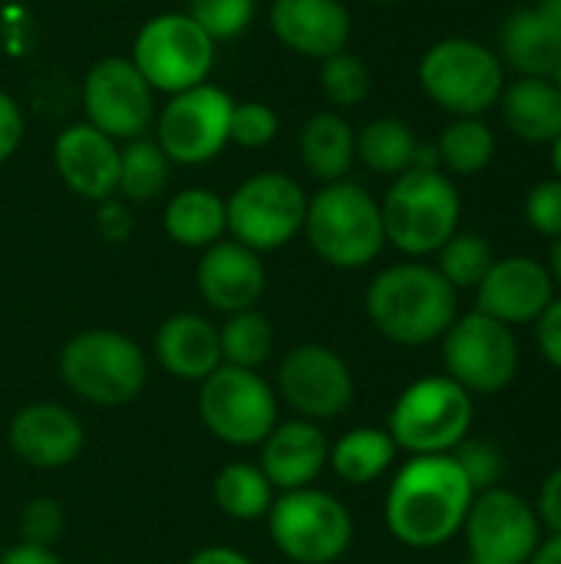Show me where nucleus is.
I'll return each mask as SVG.
<instances>
[{
    "mask_svg": "<svg viewBox=\"0 0 561 564\" xmlns=\"http://www.w3.org/2000/svg\"><path fill=\"white\" fill-rule=\"evenodd\" d=\"M155 360L175 380L202 383L222 367L218 327L202 314H172L155 334Z\"/></svg>",
    "mask_w": 561,
    "mask_h": 564,
    "instance_id": "nucleus-23",
    "label": "nucleus"
},
{
    "mask_svg": "<svg viewBox=\"0 0 561 564\" xmlns=\"http://www.w3.org/2000/svg\"><path fill=\"white\" fill-rule=\"evenodd\" d=\"M265 519L274 549L294 564H334L354 542L347 506L314 486L281 492Z\"/></svg>",
    "mask_w": 561,
    "mask_h": 564,
    "instance_id": "nucleus-8",
    "label": "nucleus"
},
{
    "mask_svg": "<svg viewBox=\"0 0 561 564\" xmlns=\"http://www.w3.org/2000/svg\"><path fill=\"white\" fill-rule=\"evenodd\" d=\"M443 364L446 377L466 393H499L516 380L519 344L513 327L473 311L443 334Z\"/></svg>",
    "mask_w": 561,
    "mask_h": 564,
    "instance_id": "nucleus-13",
    "label": "nucleus"
},
{
    "mask_svg": "<svg viewBox=\"0 0 561 564\" xmlns=\"http://www.w3.org/2000/svg\"><path fill=\"white\" fill-rule=\"evenodd\" d=\"M370 3H400V0H370Z\"/></svg>",
    "mask_w": 561,
    "mask_h": 564,
    "instance_id": "nucleus-52",
    "label": "nucleus"
},
{
    "mask_svg": "<svg viewBox=\"0 0 561 564\" xmlns=\"http://www.w3.org/2000/svg\"><path fill=\"white\" fill-rule=\"evenodd\" d=\"M433 145L446 175H479L496 159V135L479 116L453 119Z\"/></svg>",
    "mask_w": 561,
    "mask_h": 564,
    "instance_id": "nucleus-31",
    "label": "nucleus"
},
{
    "mask_svg": "<svg viewBox=\"0 0 561 564\" xmlns=\"http://www.w3.org/2000/svg\"><path fill=\"white\" fill-rule=\"evenodd\" d=\"M370 324L400 347H427L443 340L456 321V291L450 281L420 261L384 268L367 288Z\"/></svg>",
    "mask_w": 561,
    "mask_h": 564,
    "instance_id": "nucleus-2",
    "label": "nucleus"
},
{
    "mask_svg": "<svg viewBox=\"0 0 561 564\" xmlns=\"http://www.w3.org/2000/svg\"><path fill=\"white\" fill-rule=\"evenodd\" d=\"M169 159L152 139H129L126 149H119V182L116 192L129 202H152L169 185Z\"/></svg>",
    "mask_w": 561,
    "mask_h": 564,
    "instance_id": "nucleus-33",
    "label": "nucleus"
},
{
    "mask_svg": "<svg viewBox=\"0 0 561 564\" xmlns=\"http://www.w3.org/2000/svg\"><path fill=\"white\" fill-rule=\"evenodd\" d=\"M274 393L298 413V420L327 423L354 403V373L337 350L324 344H301L278 364Z\"/></svg>",
    "mask_w": 561,
    "mask_h": 564,
    "instance_id": "nucleus-14",
    "label": "nucleus"
},
{
    "mask_svg": "<svg viewBox=\"0 0 561 564\" xmlns=\"http://www.w3.org/2000/svg\"><path fill=\"white\" fill-rule=\"evenodd\" d=\"M231 109L235 99L212 83L175 93L155 116V142L169 162L205 165L228 145Z\"/></svg>",
    "mask_w": 561,
    "mask_h": 564,
    "instance_id": "nucleus-12",
    "label": "nucleus"
},
{
    "mask_svg": "<svg viewBox=\"0 0 561 564\" xmlns=\"http://www.w3.org/2000/svg\"><path fill=\"white\" fill-rule=\"evenodd\" d=\"M308 245L331 268H367L387 245L380 202L360 182H327L308 198L304 228Z\"/></svg>",
    "mask_w": 561,
    "mask_h": 564,
    "instance_id": "nucleus-3",
    "label": "nucleus"
},
{
    "mask_svg": "<svg viewBox=\"0 0 561 564\" xmlns=\"http://www.w3.org/2000/svg\"><path fill=\"white\" fill-rule=\"evenodd\" d=\"M450 456L456 459V466H460L463 476L470 479L473 492H486V489H496V486H499L506 463H503V453H499L493 443H486V440H470V436H466Z\"/></svg>",
    "mask_w": 561,
    "mask_h": 564,
    "instance_id": "nucleus-37",
    "label": "nucleus"
},
{
    "mask_svg": "<svg viewBox=\"0 0 561 564\" xmlns=\"http://www.w3.org/2000/svg\"><path fill=\"white\" fill-rule=\"evenodd\" d=\"M258 0H188V17L218 43L235 40L255 20Z\"/></svg>",
    "mask_w": 561,
    "mask_h": 564,
    "instance_id": "nucleus-36",
    "label": "nucleus"
},
{
    "mask_svg": "<svg viewBox=\"0 0 561 564\" xmlns=\"http://www.w3.org/2000/svg\"><path fill=\"white\" fill-rule=\"evenodd\" d=\"M327 456H331V443L317 423L288 420L278 423L261 443L258 466L274 492H294V489H311L321 479V473L327 469Z\"/></svg>",
    "mask_w": 561,
    "mask_h": 564,
    "instance_id": "nucleus-22",
    "label": "nucleus"
},
{
    "mask_svg": "<svg viewBox=\"0 0 561 564\" xmlns=\"http://www.w3.org/2000/svg\"><path fill=\"white\" fill-rule=\"evenodd\" d=\"M83 106L86 122L109 139H139L155 119L152 86L126 56H106L86 73Z\"/></svg>",
    "mask_w": 561,
    "mask_h": 564,
    "instance_id": "nucleus-16",
    "label": "nucleus"
},
{
    "mask_svg": "<svg viewBox=\"0 0 561 564\" xmlns=\"http://www.w3.org/2000/svg\"><path fill=\"white\" fill-rule=\"evenodd\" d=\"M463 529L470 564H529L539 549L542 522L526 499L496 486L476 492Z\"/></svg>",
    "mask_w": 561,
    "mask_h": 564,
    "instance_id": "nucleus-15",
    "label": "nucleus"
},
{
    "mask_svg": "<svg viewBox=\"0 0 561 564\" xmlns=\"http://www.w3.org/2000/svg\"><path fill=\"white\" fill-rule=\"evenodd\" d=\"M218 344H222L225 367L261 370L274 350V327L258 307L238 311V314H228L225 324L218 327Z\"/></svg>",
    "mask_w": 561,
    "mask_h": 564,
    "instance_id": "nucleus-32",
    "label": "nucleus"
},
{
    "mask_svg": "<svg viewBox=\"0 0 561 564\" xmlns=\"http://www.w3.org/2000/svg\"><path fill=\"white\" fill-rule=\"evenodd\" d=\"M417 76L423 93L453 119H483V112L499 106V96L506 89V66L499 53L470 36L436 40L420 56Z\"/></svg>",
    "mask_w": 561,
    "mask_h": 564,
    "instance_id": "nucleus-6",
    "label": "nucleus"
},
{
    "mask_svg": "<svg viewBox=\"0 0 561 564\" xmlns=\"http://www.w3.org/2000/svg\"><path fill=\"white\" fill-rule=\"evenodd\" d=\"M301 159L314 178L341 182L357 159L354 126L341 112H314L301 129Z\"/></svg>",
    "mask_w": 561,
    "mask_h": 564,
    "instance_id": "nucleus-26",
    "label": "nucleus"
},
{
    "mask_svg": "<svg viewBox=\"0 0 561 564\" xmlns=\"http://www.w3.org/2000/svg\"><path fill=\"white\" fill-rule=\"evenodd\" d=\"M526 221L546 238H561V178H546L526 195Z\"/></svg>",
    "mask_w": 561,
    "mask_h": 564,
    "instance_id": "nucleus-40",
    "label": "nucleus"
},
{
    "mask_svg": "<svg viewBox=\"0 0 561 564\" xmlns=\"http://www.w3.org/2000/svg\"><path fill=\"white\" fill-rule=\"evenodd\" d=\"M195 284L202 301L218 311V314H238L258 307L268 274L261 264V254L238 245V241H215L212 248L202 251Z\"/></svg>",
    "mask_w": 561,
    "mask_h": 564,
    "instance_id": "nucleus-19",
    "label": "nucleus"
},
{
    "mask_svg": "<svg viewBox=\"0 0 561 564\" xmlns=\"http://www.w3.org/2000/svg\"><path fill=\"white\" fill-rule=\"evenodd\" d=\"M380 215L384 235L397 251L427 258L460 231L463 202L443 169H410L390 185L380 202Z\"/></svg>",
    "mask_w": 561,
    "mask_h": 564,
    "instance_id": "nucleus-5",
    "label": "nucleus"
},
{
    "mask_svg": "<svg viewBox=\"0 0 561 564\" xmlns=\"http://www.w3.org/2000/svg\"><path fill=\"white\" fill-rule=\"evenodd\" d=\"M53 165L69 192L89 202H106L119 182L116 139L103 135L89 122L63 129L53 142Z\"/></svg>",
    "mask_w": 561,
    "mask_h": 564,
    "instance_id": "nucleus-21",
    "label": "nucleus"
},
{
    "mask_svg": "<svg viewBox=\"0 0 561 564\" xmlns=\"http://www.w3.org/2000/svg\"><path fill=\"white\" fill-rule=\"evenodd\" d=\"M0 564H63V558L53 549H36V545H13L0 555Z\"/></svg>",
    "mask_w": 561,
    "mask_h": 564,
    "instance_id": "nucleus-45",
    "label": "nucleus"
},
{
    "mask_svg": "<svg viewBox=\"0 0 561 564\" xmlns=\"http://www.w3.org/2000/svg\"><path fill=\"white\" fill-rule=\"evenodd\" d=\"M436 254H440L436 271L450 281L453 291L479 288V281L486 278V271L496 261L493 245L483 235H476V231H456Z\"/></svg>",
    "mask_w": 561,
    "mask_h": 564,
    "instance_id": "nucleus-34",
    "label": "nucleus"
},
{
    "mask_svg": "<svg viewBox=\"0 0 561 564\" xmlns=\"http://www.w3.org/2000/svg\"><path fill=\"white\" fill-rule=\"evenodd\" d=\"M473 426V393L450 377L410 383L390 410L387 433L410 456H450Z\"/></svg>",
    "mask_w": 561,
    "mask_h": 564,
    "instance_id": "nucleus-7",
    "label": "nucleus"
},
{
    "mask_svg": "<svg viewBox=\"0 0 561 564\" xmlns=\"http://www.w3.org/2000/svg\"><path fill=\"white\" fill-rule=\"evenodd\" d=\"M129 228H132V221H129L126 208L106 198L103 208H99V231H103L109 241H122V238L129 235Z\"/></svg>",
    "mask_w": 561,
    "mask_h": 564,
    "instance_id": "nucleus-44",
    "label": "nucleus"
},
{
    "mask_svg": "<svg viewBox=\"0 0 561 564\" xmlns=\"http://www.w3.org/2000/svg\"><path fill=\"white\" fill-rule=\"evenodd\" d=\"M225 212L231 241L265 254L284 248L304 228L308 195L284 172H258L231 192Z\"/></svg>",
    "mask_w": 561,
    "mask_h": 564,
    "instance_id": "nucleus-11",
    "label": "nucleus"
},
{
    "mask_svg": "<svg viewBox=\"0 0 561 564\" xmlns=\"http://www.w3.org/2000/svg\"><path fill=\"white\" fill-rule=\"evenodd\" d=\"M60 377L83 403L119 410L142 397L149 360L142 347L109 327L79 330L60 350Z\"/></svg>",
    "mask_w": 561,
    "mask_h": 564,
    "instance_id": "nucleus-4",
    "label": "nucleus"
},
{
    "mask_svg": "<svg viewBox=\"0 0 561 564\" xmlns=\"http://www.w3.org/2000/svg\"><path fill=\"white\" fill-rule=\"evenodd\" d=\"M499 59L519 76H552L561 59V40L536 7H519L499 26Z\"/></svg>",
    "mask_w": 561,
    "mask_h": 564,
    "instance_id": "nucleus-25",
    "label": "nucleus"
},
{
    "mask_svg": "<svg viewBox=\"0 0 561 564\" xmlns=\"http://www.w3.org/2000/svg\"><path fill=\"white\" fill-rule=\"evenodd\" d=\"M552 83H555V89L561 93V59H559V66H555V73H552Z\"/></svg>",
    "mask_w": 561,
    "mask_h": 564,
    "instance_id": "nucleus-51",
    "label": "nucleus"
},
{
    "mask_svg": "<svg viewBox=\"0 0 561 564\" xmlns=\"http://www.w3.org/2000/svg\"><path fill=\"white\" fill-rule=\"evenodd\" d=\"M185 564H255L248 555H241L238 549H228V545H208V549H198Z\"/></svg>",
    "mask_w": 561,
    "mask_h": 564,
    "instance_id": "nucleus-46",
    "label": "nucleus"
},
{
    "mask_svg": "<svg viewBox=\"0 0 561 564\" xmlns=\"http://www.w3.org/2000/svg\"><path fill=\"white\" fill-rule=\"evenodd\" d=\"M552 301H555V284L549 268L522 254L493 261V268L476 288V311L506 327L536 324Z\"/></svg>",
    "mask_w": 561,
    "mask_h": 564,
    "instance_id": "nucleus-17",
    "label": "nucleus"
},
{
    "mask_svg": "<svg viewBox=\"0 0 561 564\" xmlns=\"http://www.w3.org/2000/svg\"><path fill=\"white\" fill-rule=\"evenodd\" d=\"M552 145V169H555V178H561V132L549 142Z\"/></svg>",
    "mask_w": 561,
    "mask_h": 564,
    "instance_id": "nucleus-50",
    "label": "nucleus"
},
{
    "mask_svg": "<svg viewBox=\"0 0 561 564\" xmlns=\"http://www.w3.org/2000/svg\"><path fill=\"white\" fill-rule=\"evenodd\" d=\"M0 555H3V549H0Z\"/></svg>",
    "mask_w": 561,
    "mask_h": 564,
    "instance_id": "nucleus-53",
    "label": "nucleus"
},
{
    "mask_svg": "<svg viewBox=\"0 0 561 564\" xmlns=\"http://www.w3.org/2000/svg\"><path fill=\"white\" fill-rule=\"evenodd\" d=\"M23 139V112L13 96L0 93V165L17 152Z\"/></svg>",
    "mask_w": 561,
    "mask_h": 564,
    "instance_id": "nucleus-42",
    "label": "nucleus"
},
{
    "mask_svg": "<svg viewBox=\"0 0 561 564\" xmlns=\"http://www.w3.org/2000/svg\"><path fill=\"white\" fill-rule=\"evenodd\" d=\"M278 135V116L265 102H235L231 109V126H228V142H238L245 149H261L274 142Z\"/></svg>",
    "mask_w": 561,
    "mask_h": 564,
    "instance_id": "nucleus-39",
    "label": "nucleus"
},
{
    "mask_svg": "<svg viewBox=\"0 0 561 564\" xmlns=\"http://www.w3.org/2000/svg\"><path fill=\"white\" fill-rule=\"evenodd\" d=\"M321 89L337 109H354L370 96V69L357 53L341 50L321 59Z\"/></svg>",
    "mask_w": 561,
    "mask_h": 564,
    "instance_id": "nucleus-35",
    "label": "nucleus"
},
{
    "mask_svg": "<svg viewBox=\"0 0 561 564\" xmlns=\"http://www.w3.org/2000/svg\"><path fill=\"white\" fill-rule=\"evenodd\" d=\"M165 235L182 245V248H212L215 241H222V235L228 231V212H225V198H218L208 188H185L179 192L162 215Z\"/></svg>",
    "mask_w": 561,
    "mask_h": 564,
    "instance_id": "nucleus-27",
    "label": "nucleus"
},
{
    "mask_svg": "<svg viewBox=\"0 0 561 564\" xmlns=\"http://www.w3.org/2000/svg\"><path fill=\"white\" fill-rule=\"evenodd\" d=\"M476 492L453 456H413L387 489V529L407 549H440L470 516Z\"/></svg>",
    "mask_w": 561,
    "mask_h": 564,
    "instance_id": "nucleus-1",
    "label": "nucleus"
},
{
    "mask_svg": "<svg viewBox=\"0 0 561 564\" xmlns=\"http://www.w3.org/2000/svg\"><path fill=\"white\" fill-rule=\"evenodd\" d=\"M420 139L410 122L397 116L370 119L357 135V159L377 175H403L413 169Z\"/></svg>",
    "mask_w": 561,
    "mask_h": 564,
    "instance_id": "nucleus-29",
    "label": "nucleus"
},
{
    "mask_svg": "<svg viewBox=\"0 0 561 564\" xmlns=\"http://www.w3.org/2000/svg\"><path fill=\"white\" fill-rule=\"evenodd\" d=\"M132 63L152 93H185L208 83L215 40L188 13H159L142 23L132 43Z\"/></svg>",
    "mask_w": 561,
    "mask_h": 564,
    "instance_id": "nucleus-10",
    "label": "nucleus"
},
{
    "mask_svg": "<svg viewBox=\"0 0 561 564\" xmlns=\"http://www.w3.org/2000/svg\"><path fill=\"white\" fill-rule=\"evenodd\" d=\"M529 564H561V535H552L549 542H539Z\"/></svg>",
    "mask_w": 561,
    "mask_h": 564,
    "instance_id": "nucleus-48",
    "label": "nucleus"
},
{
    "mask_svg": "<svg viewBox=\"0 0 561 564\" xmlns=\"http://www.w3.org/2000/svg\"><path fill=\"white\" fill-rule=\"evenodd\" d=\"M506 129L532 145H549L561 132V93L552 76H519L499 96Z\"/></svg>",
    "mask_w": 561,
    "mask_h": 564,
    "instance_id": "nucleus-24",
    "label": "nucleus"
},
{
    "mask_svg": "<svg viewBox=\"0 0 561 564\" xmlns=\"http://www.w3.org/2000/svg\"><path fill=\"white\" fill-rule=\"evenodd\" d=\"M536 337H539L542 357H546L552 367H559L561 370V297H555V301L542 311V317L536 321Z\"/></svg>",
    "mask_w": 561,
    "mask_h": 564,
    "instance_id": "nucleus-41",
    "label": "nucleus"
},
{
    "mask_svg": "<svg viewBox=\"0 0 561 564\" xmlns=\"http://www.w3.org/2000/svg\"><path fill=\"white\" fill-rule=\"evenodd\" d=\"M198 416L225 446H261L278 426V393L258 370L222 364L198 387Z\"/></svg>",
    "mask_w": 561,
    "mask_h": 564,
    "instance_id": "nucleus-9",
    "label": "nucleus"
},
{
    "mask_svg": "<svg viewBox=\"0 0 561 564\" xmlns=\"http://www.w3.org/2000/svg\"><path fill=\"white\" fill-rule=\"evenodd\" d=\"M536 13L549 23V30L561 40V0H536Z\"/></svg>",
    "mask_w": 561,
    "mask_h": 564,
    "instance_id": "nucleus-47",
    "label": "nucleus"
},
{
    "mask_svg": "<svg viewBox=\"0 0 561 564\" xmlns=\"http://www.w3.org/2000/svg\"><path fill=\"white\" fill-rule=\"evenodd\" d=\"M536 516H539V522H542L552 535H561V469H555V473L542 482Z\"/></svg>",
    "mask_w": 561,
    "mask_h": 564,
    "instance_id": "nucleus-43",
    "label": "nucleus"
},
{
    "mask_svg": "<svg viewBox=\"0 0 561 564\" xmlns=\"http://www.w3.org/2000/svg\"><path fill=\"white\" fill-rule=\"evenodd\" d=\"M66 532V512L56 499H30L20 512V539L23 545L53 549Z\"/></svg>",
    "mask_w": 561,
    "mask_h": 564,
    "instance_id": "nucleus-38",
    "label": "nucleus"
},
{
    "mask_svg": "<svg viewBox=\"0 0 561 564\" xmlns=\"http://www.w3.org/2000/svg\"><path fill=\"white\" fill-rule=\"evenodd\" d=\"M268 20L274 36L308 59H327L347 50L354 30L350 10L341 0H274Z\"/></svg>",
    "mask_w": 561,
    "mask_h": 564,
    "instance_id": "nucleus-20",
    "label": "nucleus"
},
{
    "mask_svg": "<svg viewBox=\"0 0 561 564\" xmlns=\"http://www.w3.org/2000/svg\"><path fill=\"white\" fill-rule=\"evenodd\" d=\"M215 506L231 519V522H261L271 512L274 489L261 466L251 463H228L218 469L215 486H212Z\"/></svg>",
    "mask_w": 561,
    "mask_h": 564,
    "instance_id": "nucleus-30",
    "label": "nucleus"
},
{
    "mask_svg": "<svg viewBox=\"0 0 561 564\" xmlns=\"http://www.w3.org/2000/svg\"><path fill=\"white\" fill-rule=\"evenodd\" d=\"M397 453L400 449L387 430L357 426L331 446L327 466L347 486H367V482H377L397 463Z\"/></svg>",
    "mask_w": 561,
    "mask_h": 564,
    "instance_id": "nucleus-28",
    "label": "nucleus"
},
{
    "mask_svg": "<svg viewBox=\"0 0 561 564\" xmlns=\"http://www.w3.org/2000/svg\"><path fill=\"white\" fill-rule=\"evenodd\" d=\"M549 274H552V284L561 288V238H555V245L549 251Z\"/></svg>",
    "mask_w": 561,
    "mask_h": 564,
    "instance_id": "nucleus-49",
    "label": "nucleus"
},
{
    "mask_svg": "<svg viewBox=\"0 0 561 564\" xmlns=\"http://www.w3.org/2000/svg\"><path fill=\"white\" fill-rule=\"evenodd\" d=\"M7 443L23 466L53 473L79 459L86 446V430L73 410L40 400L17 410L7 430Z\"/></svg>",
    "mask_w": 561,
    "mask_h": 564,
    "instance_id": "nucleus-18",
    "label": "nucleus"
}]
</instances>
